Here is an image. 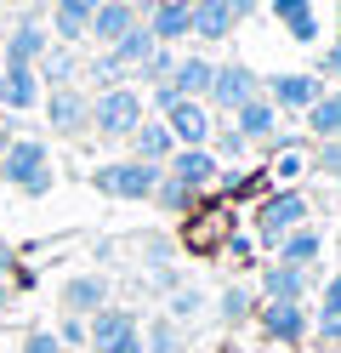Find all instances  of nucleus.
Masks as SVG:
<instances>
[{
    "label": "nucleus",
    "instance_id": "obj_1",
    "mask_svg": "<svg viewBox=\"0 0 341 353\" xmlns=\"http://www.w3.org/2000/svg\"><path fill=\"white\" fill-rule=\"evenodd\" d=\"M0 183L17 188L23 200H45V194L57 188V165H52V148H45V137H17L6 143V154H0Z\"/></svg>",
    "mask_w": 341,
    "mask_h": 353
},
{
    "label": "nucleus",
    "instance_id": "obj_2",
    "mask_svg": "<svg viewBox=\"0 0 341 353\" xmlns=\"http://www.w3.org/2000/svg\"><path fill=\"white\" fill-rule=\"evenodd\" d=\"M143 120H148L143 85H108V92H91V131H97L103 143H125Z\"/></svg>",
    "mask_w": 341,
    "mask_h": 353
},
{
    "label": "nucleus",
    "instance_id": "obj_3",
    "mask_svg": "<svg viewBox=\"0 0 341 353\" xmlns=\"http://www.w3.org/2000/svg\"><path fill=\"white\" fill-rule=\"evenodd\" d=\"M302 223H313V200L302 188H273L267 200L256 205V245L267 251V256H279V245H285V234L290 228H302Z\"/></svg>",
    "mask_w": 341,
    "mask_h": 353
},
{
    "label": "nucleus",
    "instance_id": "obj_4",
    "mask_svg": "<svg viewBox=\"0 0 341 353\" xmlns=\"http://www.w3.org/2000/svg\"><path fill=\"white\" fill-rule=\"evenodd\" d=\"M165 165H148V160H103L97 171H91V188L103 194V200H120V205H148L154 200V183Z\"/></svg>",
    "mask_w": 341,
    "mask_h": 353
},
{
    "label": "nucleus",
    "instance_id": "obj_5",
    "mask_svg": "<svg viewBox=\"0 0 341 353\" xmlns=\"http://www.w3.org/2000/svg\"><path fill=\"white\" fill-rule=\"evenodd\" d=\"M52 46V29H45V12H23L12 17V29H0V63L6 69H34Z\"/></svg>",
    "mask_w": 341,
    "mask_h": 353
},
{
    "label": "nucleus",
    "instance_id": "obj_6",
    "mask_svg": "<svg viewBox=\"0 0 341 353\" xmlns=\"http://www.w3.org/2000/svg\"><path fill=\"white\" fill-rule=\"evenodd\" d=\"M250 97H262V74L250 69V63H239V57H234V63H216L211 92H205V108L234 120V108H245Z\"/></svg>",
    "mask_w": 341,
    "mask_h": 353
},
{
    "label": "nucleus",
    "instance_id": "obj_7",
    "mask_svg": "<svg viewBox=\"0 0 341 353\" xmlns=\"http://www.w3.org/2000/svg\"><path fill=\"white\" fill-rule=\"evenodd\" d=\"M40 114L52 137H91V92L85 85H52L40 97Z\"/></svg>",
    "mask_w": 341,
    "mask_h": 353
},
{
    "label": "nucleus",
    "instance_id": "obj_8",
    "mask_svg": "<svg viewBox=\"0 0 341 353\" xmlns=\"http://www.w3.org/2000/svg\"><path fill=\"white\" fill-rule=\"evenodd\" d=\"M318 92H324V80L307 74V69H279V74H262V97L285 114H307V108L318 103Z\"/></svg>",
    "mask_w": 341,
    "mask_h": 353
},
{
    "label": "nucleus",
    "instance_id": "obj_9",
    "mask_svg": "<svg viewBox=\"0 0 341 353\" xmlns=\"http://www.w3.org/2000/svg\"><path fill=\"white\" fill-rule=\"evenodd\" d=\"M256 325L267 342L279 347H302L313 336V307L307 302H256Z\"/></svg>",
    "mask_w": 341,
    "mask_h": 353
},
{
    "label": "nucleus",
    "instance_id": "obj_10",
    "mask_svg": "<svg viewBox=\"0 0 341 353\" xmlns=\"http://www.w3.org/2000/svg\"><path fill=\"white\" fill-rule=\"evenodd\" d=\"M307 291H318V268H296V262H279V256L256 279L262 302H307Z\"/></svg>",
    "mask_w": 341,
    "mask_h": 353
},
{
    "label": "nucleus",
    "instance_id": "obj_11",
    "mask_svg": "<svg viewBox=\"0 0 341 353\" xmlns=\"http://www.w3.org/2000/svg\"><path fill=\"white\" fill-rule=\"evenodd\" d=\"M159 120H165V131L176 137V148H205V143H211V131H216V114L199 97H176Z\"/></svg>",
    "mask_w": 341,
    "mask_h": 353
},
{
    "label": "nucleus",
    "instance_id": "obj_12",
    "mask_svg": "<svg viewBox=\"0 0 341 353\" xmlns=\"http://www.w3.org/2000/svg\"><path fill=\"white\" fill-rule=\"evenodd\" d=\"M136 330H143L136 307H125V302H108V307H97V314L85 319V347H91V353H108L114 342L136 336Z\"/></svg>",
    "mask_w": 341,
    "mask_h": 353
},
{
    "label": "nucleus",
    "instance_id": "obj_13",
    "mask_svg": "<svg viewBox=\"0 0 341 353\" xmlns=\"http://www.w3.org/2000/svg\"><path fill=\"white\" fill-rule=\"evenodd\" d=\"M57 302H63V314L91 319L97 307L114 302V285H108V274H68V279H63V291H57Z\"/></svg>",
    "mask_w": 341,
    "mask_h": 353
},
{
    "label": "nucleus",
    "instance_id": "obj_14",
    "mask_svg": "<svg viewBox=\"0 0 341 353\" xmlns=\"http://www.w3.org/2000/svg\"><path fill=\"white\" fill-rule=\"evenodd\" d=\"M165 171L176 176L182 188H194V194H211V188H216V176H222V165H216V154H211V148H176L171 160H165Z\"/></svg>",
    "mask_w": 341,
    "mask_h": 353
},
{
    "label": "nucleus",
    "instance_id": "obj_15",
    "mask_svg": "<svg viewBox=\"0 0 341 353\" xmlns=\"http://www.w3.org/2000/svg\"><path fill=\"white\" fill-rule=\"evenodd\" d=\"M103 0H52V17H45V29H52L57 46H80L85 40V23H91V12H97Z\"/></svg>",
    "mask_w": 341,
    "mask_h": 353
},
{
    "label": "nucleus",
    "instance_id": "obj_16",
    "mask_svg": "<svg viewBox=\"0 0 341 353\" xmlns=\"http://www.w3.org/2000/svg\"><path fill=\"white\" fill-rule=\"evenodd\" d=\"M148 23V34L159 40V46H182V40H194V12H188V0H159V6L143 17Z\"/></svg>",
    "mask_w": 341,
    "mask_h": 353
},
{
    "label": "nucleus",
    "instance_id": "obj_17",
    "mask_svg": "<svg viewBox=\"0 0 341 353\" xmlns=\"http://www.w3.org/2000/svg\"><path fill=\"white\" fill-rule=\"evenodd\" d=\"M136 23H143V17L131 12V0H103V6L91 12V23H85V40H97V52H103V46H114L120 34H131Z\"/></svg>",
    "mask_w": 341,
    "mask_h": 353
},
{
    "label": "nucleus",
    "instance_id": "obj_18",
    "mask_svg": "<svg viewBox=\"0 0 341 353\" xmlns=\"http://www.w3.org/2000/svg\"><path fill=\"white\" fill-rule=\"evenodd\" d=\"M40 97H45V85H40V74L34 69H6V80H0V114H29V108H40Z\"/></svg>",
    "mask_w": 341,
    "mask_h": 353
},
{
    "label": "nucleus",
    "instance_id": "obj_19",
    "mask_svg": "<svg viewBox=\"0 0 341 353\" xmlns=\"http://www.w3.org/2000/svg\"><path fill=\"white\" fill-rule=\"evenodd\" d=\"M34 74H40V85L52 92V85H80V74H85V57H80V46H45V57L34 63Z\"/></svg>",
    "mask_w": 341,
    "mask_h": 353
},
{
    "label": "nucleus",
    "instance_id": "obj_20",
    "mask_svg": "<svg viewBox=\"0 0 341 353\" xmlns=\"http://www.w3.org/2000/svg\"><path fill=\"white\" fill-rule=\"evenodd\" d=\"M273 17H279V29L296 40V46H318V34H324L313 0H273Z\"/></svg>",
    "mask_w": 341,
    "mask_h": 353
},
{
    "label": "nucleus",
    "instance_id": "obj_21",
    "mask_svg": "<svg viewBox=\"0 0 341 353\" xmlns=\"http://www.w3.org/2000/svg\"><path fill=\"white\" fill-rule=\"evenodd\" d=\"M125 148H131V160H148V165H165L171 160V154H176V137H171V131H165V120H143V125H136L131 131V137H125Z\"/></svg>",
    "mask_w": 341,
    "mask_h": 353
},
{
    "label": "nucleus",
    "instance_id": "obj_22",
    "mask_svg": "<svg viewBox=\"0 0 341 353\" xmlns=\"http://www.w3.org/2000/svg\"><path fill=\"white\" fill-rule=\"evenodd\" d=\"M234 125L245 131V143L256 148V143H273V131H279L285 120H279V108H273L267 97H250L245 108H234Z\"/></svg>",
    "mask_w": 341,
    "mask_h": 353
},
{
    "label": "nucleus",
    "instance_id": "obj_23",
    "mask_svg": "<svg viewBox=\"0 0 341 353\" xmlns=\"http://www.w3.org/2000/svg\"><path fill=\"white\" fill-rule=\"evenodd\" d=\"M279 262H296V268H318V262H324V228H318V223L290 228V234H285V245H279Z\"/></svg>",
    "mask_w": 341,
    "mask_h": 353
},
{
    "label": "nucleus",
    "instance_id": "obj_24",
    "mask_svg": "<svg viewBox=\"0 0 341 353\" xmlns=\"http://www.w3.org/2000/svg\"><path fill=\"white\" fill-rule=\"evenodd\" d=\"M188 12H194V40L199 46H222L234 34V17H227L222 0H188Z\"/></svg>",
    "mask_w": 341,
    "mask_h": 353
},
{
    "label": "nucleus",
    "instance_id": "obj_25",
    "mask_svg": "<svg viewBox=\"0 0 341 353\" xmlns=\"http://www.w3.org/2000/svg\"><path fill=\"white\" fill-rule=\"evenodd\" d=\"M211 74H216V63L205 57V52H188V57H176V69H171V85H176V97H199L211 92Z\"/></svg>",
    "mask_w": 341,
    "mask_h": 353
},
{
    "label": "nucleus",
    "instance_id": "obj_26",
    "mask_svg": "<svg viewBox=\"0 0 341 353\" xmlns=\"http://www.w3.org/2000/svg\"><path fill=\"white\" fill-rule=\"evenodd\" d=\"M256 285H222V296H216V319L227 325V330H239V325H250V319H256Z\"/></svg>",
    "mask_w": 341,
    "mask_h": 353
},
{
    "label": "nucleus",
    "instance_id": "obj_27",
    "mask_svg": "<svg viewBox=\"0 0 341 353\" xmlns=\"http://www.w3.org/2000/svg\"><path fill=\"white\" fill-rule=\"evenodd\" d=\"M302 125H307V143H324V137H341V92H318V103L302 114Z\"/></svg>",
    "mask_w": 341,
    "mask_h": 353
},
{
    "label": "nucleus",
    "instance_id": "obj_28",
    "mask_svg": "<svg viewBox=\"0 0 341 353\" xmlns=\"http://www.w3.org/2000/svg\"><path fill=\"white\" fill-rule=\"evenodd\" d=\"M154 46H159V40L148 34V23H136L131 34H120V40H114V46H103V52H114V57L125 63V74H136V69H143V63L154 57Z\"/></svg>",
    "mask_w": 341,
    "mask_h": 353
},
{
    "label": "nucleus",
    "instance_id": "obj_29",
    "mask_svg": "<svg viewBox=\"0 0 341 353\" xmlns=\"http://www.w3.org/2000/svg\"><path fill=\"white\" fill-rule=\"evenodd\" d=\"M148 205H159L165 216H188V211L199 205V194H194V188H182L171 171H159V183H154V200H148Z\"/></svg>",
    "mask_w": 341,
    "mask_h": 353
},
{
    "label": "nucleus",
    "instance_id": "obj_30",
    "mask_svg": "<svg viewBox=\"0 0 341 353\" xmlns=\"http://www.w3.org/2000/svg\"><path fill=\"white\" fill-rule=\"evenodd\" d=\"M85 92H108V85H131V74H125V63L114 57V52H97V57H85Z\"/></svg>",
    "mask_w": 341,
    "mask_h": 353
},
{
    "label": "nucleus",
    "instance_id": "obj_31",
    "mask_svg": "<svg viewBox=\"0 0 341 353\" xmlns=\"http://www.w3.org/2000/svg\"><path fill=\"white\" fill-rule=\"evenodd\" d=\"M182 347H188V336H182V325H176V319L154 314V319L143 325V353H182Z\"/></svg>",
    "mask_w": 341,
    "mask_h": 353
},
{
    "label": "nucleus",
    "instance_id": "obj_32",
    "mask_svg": "<svg viewBox=\"0 0 341 353\" xmlns=\"http://www.w3.org/2000/svg\"><path fill=\"white\" fill-rule=\"evenodd\" d=\"M216 154V165H245V154H250V143H245V131L234 125V120H222L216 131H211V143H205Z\"/></svg>",
    "mask_w": 341,
    "mask_h": 353
},
{
    "label": "nucleus",
    "instance_id": "obj_33",
    "mask_svg": "<svg viewBox=\"0 0 341 353\" xmlns=\"http://www.w3.org/2000/svg\"><path fill=\"white\" fill-rule=\"evenodd\" d=\"M199 314H205V291H194V285H176V291L165 296V319L188 325V319H199Z\"/></svg>",
    "mask_w": 341,
    "mask_h": 353
},
{
    "label": "nucleus",
    "instance_id": "obj_34",
    "mask_svg": "<svg viewBox=\"0 0 341 353\" xmlns=\"http://www.w3.org/2000/svg\"><path fill=\"white\" fill-rule=\"evenodd\" d=\"M307 171H313V176H335V171H341V137L307 143Z\"/></svg>",
    "mask_w": 341,
    "mask_h": 353
},
{
    "label": "nucleus",
    "instance_id": "obj_35",
    "mask_svg": "<svg viewBox=\"0 0 341 353\" xmlns=\"http://www.w3.org/2000/svg\"><path fill=\"white\" fill-rule=\"evenodd\" d=\"M171 69H176V52L171 46H154V57L131 74V85H159V80H171Z\"/></svg>",
    "mask_w": 341,
    "mask_h": 353
},
{
    "label": "nucleus",
    "instance_id": "obj_36",
    "mask_svg": "<svg viewBox=\"0 0 341 353\" xmlns=\"http://www.w3.org/2000/svg\"><path fill=\"white\" fill-rule=\"evenodd\" d=\"M307 342H318V347H341V307H318Z\"/></svg>",
    "mask_w": 341,
    "mask_h": 353
},
{
    "label": "nucleus",
    "instance_id": "obj_37",
    "mask_svg": "<svg viewBox=\"0 0 341 353\" xmlns=\"http://www.w3.org/2000/svg\"><path fill=\"white\" fill-rule=\"evenodd\" d=\"M296 176H307V154H296V148L273 154V188H290Z\"/></svg>",
    "mask_w": 341,
    "mask_h": 353
},
{
    "label": "nucleus",
    "instance_id": "obj_38",
    "mask_svg": "<svg viewBox=\"0 0 341 353\" xmlns=\"http://www.w3.org/2000/svg\"><path fill=\"white\" fill-rule=\"evenodd\" d=\"M136 245H143V268H165V262L176 256V245L165 234H148V239H136Z\"/></svg>",
    "mask_w": 341,
    "mask_h": 353
},
{
    "label": "nucleus",
    "instance_id": "obj_39",
    "mask_svg": "<svg viewBox=\"0 0 341 353\" xmlns=\"http://www.w3.org/2000/svg\"><path fill=\"white\" fill-rule=\"evenodd\" d=\"M57 342H63V353H68V347H85V319L63 314V319H57Z\"/></svg>",
    "mask_w": 341,
    "mask_h": 353
},
{
    "label": "nucleus",
    "instance_id": "obj_40",
    "mask_svg": "<svg viewBox=\"0 0 341 353\" xmlns=\"http://www.w3.org/2000/svg\"><path fill=\"white\" fill-rule=\"evenodd\" d=\"M318 80H341V34L324 46V57H318V69H313Z\"/></svg>",
    "mask_w": 341,
    "mask_h": 353
},
{
    "label": "nucleus",
    "instance_id": "obj_41",
    "mask_svg": "<svg viewBox=\"0 0 341 353\" xmlns=\"http://www.w3.org/2000/svg\"><path fill=\"white\" fill-rule=\"evenodd\" d=\"M23 353H63V342H57V330H29V336H23Z\"/></svg>",
    "mask_w": 341,
    "mask_h": 353
},
{
    "label": "nucleus",
    "instance_id": "obj_42",
    "mask_svg": "<svg viewBox=\"0 0 341 353\" xmlns=\"http://www.w3.org/2000/svg\"><path fill=\"white\" fill-rule=\"evenodd\" d=\"M222 6H227V17H234V29H239L245 17H256V12H262V0H222Z\"/></svg>",
    "mask_w": 341,
    "mask_h": 353
},
{
    "label": "nucleus",
    "instance_id": "obj_43",
    "mask_svg": "<svg viewBox=\"0 0 341 353\" xmlns=\"http://www.w3.org/2000/svg\"><path fill=\"white\" fill-rule=\"evenodd\" d=\"M318 307H341V274H330L318 285Z\"/></svg>",
    "mask_w": 341,
    "mask_h": 353
},
{
    "label": "nucleus",
    "instance_id": "obj_44",
    "mask_svg": "<svg viewBox=\"0 0 341 353\" xmlns=\"http://www.w3.org/2000/svg\"><path fill=\"white\" fill-rule=\"evenodd\" d=\"M17 274V251H12V239H0V279Z\"/></svg>",
    "mask_w": 341,
    "mask_h": 353
},
{
    "label": "nucleus",
    "instance_id": "obj_45",
    "mask_svg": "<svg viewBox=\"0 0 341 353\" xmlns=\"http://www.w3.org/2000/svg\"><path fill=\"white\" fill-rule=\"evenodd\" d=\"M227 251H234L239 262H250V251H256V239H245V234H234V239H227Z\"/></svg>",
    "mask_w": 341,
    "mask_h": 353
},
{
    "label": "nucleus",
    "instance_id": "obj_46",
    "mask_svg": "<svg viewBox=\"0 0 341 353\" xmlns=\"http://www.w3.org/2000/svg\"><path fill=\"white\" fill-rule=\"evenodd\" d=\"M108 353H143V330H136V336H125V342H114Z\"/></svg>",
    "mask_w": 341,
    "mask_h": 353
},
{
    "label": "nucleus",
    "instance_id": "obj_47",
    "mask_svg": "<svg viewBox=\"0 0 341 353\" xmlns=\"http://www.w3.org/2000/svg\"><path fill=\"white\" fill-rule=\"evenodd\" d=\"M12 296H17V291H12V279H0V319L12 314Z\"/></svg>",
    "mask_w": 341,
    "mask_h": 353
},
{
    "label": "nucleus",
    "instance_id": "obj_48",
    "mask_svg": "<svg viewBox=\"0 0 341 353\" xmlns=\"http://www.w3.org/2000/svg\"><path fill=\"white\" fill-rule=\"evenodd\" d=\"M6 6H17V12H45L52 0H6Z\"/></svg>",
    "mask_w": 341,
    "mask_h": 353
},
{
    "label": "nucleus",
    "instance_id": "obj_49",
    "mask_svg": "<svg viewBox=\"0 0 341 353\" xmlns=\"http://www.w3.org/2000/svg\"><path fill=\"white\" fill-rule=\"evenodd\" d=\"M154 6H159V0H131V12H136V17H148Z\"/></svg>",
    "mask_w": 341,
    "mask_h": 353
},
{
    "label": "nucleus",
    "instance_id": "obj_50",
    "mask_svg": "<svg viewBox=\"0 0 341 353\" xmlns=\"http://www.w3.org/2000/svg\"><path fill=\"white\" fill-rule=\"evenodd\" d=\"M330 188H335V200H341V171H335V176H330Z\"/></svg>",
    "mask_w": 341,
    "mask_h": 353
},
{
    "label": "nucleus",
    "instance_id": "obj_51",
    "mask_svg": "<svg viewBox=\"0 0 341 353\" xmlns=\"http://www.w3.org/2000/svg\"><path fill=\"white\" fill-rule=\"evenodd\" d=\"M335 34H341V0H335Z\"/></svg>",
    "mask_w": 341,
    "mask_h": 353
},
{
    "label": "nucleus",
    "instance_id": "obj_52",
    "mask_svg": "<svg viewBox=\"0 0 341 353\" xmlns=\"http://www.w3.org/2000/svg\"><path fill=\"white\" fill-rule=\"evenodd\" d=\"M0 80H6V63H0Z\"/></svg>",
    "mask_w": 341,
    "mask_h": 353
},
{
    "label": "nucleus",
    "instance_id": "obj_53",
    "mask_svg": "<svg viewBox=\"0 0 341 353\" xmlns=\"http://www.w3.org/2000/svg\"><path fill=\"white\" fill-rule=\"evenodd\" d=\"M0 125H6V114H0Z\"/></svg>",
    "mask_w": 341,
    "mask_h": 353
}]
</instances>
